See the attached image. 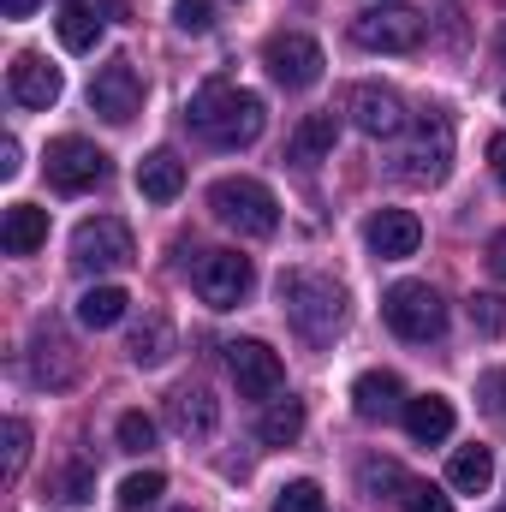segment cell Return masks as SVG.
Instances as JSON below:
<instances>
[{
	"label": "cell",
	"mask_w": 506,
	"mask_h": 512,
	"mask_svg": "<svg viewBox=\"0 0 506 512\" xmlns=\"http://www.w3.org/2000/svg\"><path fill=\"white\" fill-rule=\"evenodd\" d=\"M185 120H191V131L203 143H215V149H251L256 137H262V126H268V108H262L256 90H239L227 78H209V84H197Z\"/></svg>",
	"instance_id": "obj_1"
},
{
	"label": "cell",
	"mask_w": 506,
	"mask_h": 512,
	"mask_svg": "<svg viewBox=\"0 0 506 512\" xmlns=\"http://www.w3.org/2000/svg\"><path fill=\"white\" fill-rule=\"evenodd\" d=\"M280 304H286V322L298 328L304 346H334V334L346 328V292L316 268L280 274Z\"/></svg>",
	"instance_id": "obj_2"
},
{
	"label": "cell",
	"mask_w": 506,
	"mask_h": 512,
	"mask_svg": "<svg viewBox=\"0 0 506 512\" xmlns=\"http://www.w3.org/2000/svg\"><path fill=\"white\" fill-rule=\"evenodd\" d=\"M209 209H215V221H227V227H239L245 239H268L274 227H280V197L262 185V179H215L209 185Z\"/></svg>",
	"instance_id": "obj_3"
},
{
	"label": "cell",
	"mask_w": 506,
	"mask_h": 512,
	"mask_svg": "<svg viewBox=\"0 0 506 512\" xmlns=\"http://www.w3.org/2000/svg\"><path fill=\"white\" fill-rule=\"evenodd\" d=\"M381 316H387V328H393L399 340H411V346H429V340L447 334V298H441L435 286H423V280H399V286H387Z\"/></svg>",
	"instance_id": "obj_4"
},
{
	"label": "cell",
	"mask_w": 506,
	"mask_h": 512,
	"mask_svg": "<svg viewBox=\"0 0 506 512\" xmlns=\"http://www.w3.org/2000/svg\"><path fill=\"white\" fill-rule=\"evenodd\" d=\"M447 173H453V120L441 108H429V114L411 120V137L399 143V179L441 185Z\"/></svg>",
	"instance_id": "obj_5"
},
{
	"label": "cell",
	"mask_w": 506,
	"mask_h": 512,
	"mask_svg": "<svg viewBox=\"0 0 506 512\" xmlns=\"http://www.w3.org/2000/svg\"><path fill=\"white\" fill-rule=\"evenodd\" d=\"M131 256H137V239L120 215H96L72 233V262L84 274H120V268H131Z\"/></svg>",
	"instance_id": "obj_6"
},
{
	"label": "cell",
	"mask_w": 506,
	"mask_h": 512,
	"mask_svg": "<svg viewBox=\"0 0 506 512\" xmlns=\"http://www.w3.org/2000/svg\"><path fill=\"white\" fill-rule=\"evenodd\" d=\"M423 30L429 24L411 6H370V12L352 18V42L370 48V54H417L423 48Z\"/></svg>",
	"instance_id": "obj_7"
},
{
	"label": "cell",
	"mask_w": 506,
	"mask_h": 512,
	"mask_svg": "<svg viewBox=\"0 0 506 512\" xmlns=\"http://www.w3.org/2000/svg\"><path fill=\"white\" fill-rule=\"evenodd\" d=\"M191 286H197V298L209 310H233V304L251 298L256 268H251V256H239V251H203L197 268H191Z\"/></svg>",
	"instance_id": "obj_8"
},
{
	"label": "cell",
	"mask_w": 506,
	"mask_h": 512,
	"mask_svg": "<svg viewBox=\"0 0 506 512\" xmlns=\"http://www.w3.org/2000/svg\"><path fill=\"white\" fill-rule=\"evenodd\" d=\"M108 179V155L90 143V137H54L48 143V185L78 197V191H96Z\"/></svg>",
	"instance_id": "obj_9"
},
{
	"label": "cell",
	"mask_w": 506,
	"mask_h": 512,
	"mask_svg": "<svg viewBox=\"0 0 506 512\" xmlns=\"http://www.w3.org/2000/svg\"><path fill=\"white\" fill-rule=\"evenodd\" d=\"M262 66H268V78L274 84H286V90H310L316 78H322V42L316 36H298V30H286V36H268V48H262Z\"/></svg>",
	"instance_id": "obj_10"
},
{
	"label": "cell",
	"mask_w": 506,
	"mask_h": 512,
	"mask_svg": "<svg viewBox=\"0 0 506 512\" xmlns=\"http://www.w3.org/2000/svg\"><path fill=\"white\" fill-rule=\"evenodd\" d=\"M90 108H96L108 126H131V120H137V108H143V78H137L131 60H108V66L96 72Z\"/></svg>",
	"instance_id": "obj_11"
},
{
	"label": "cell",
	"mask_w": 506,
	"mask_h": 512,
	"mask_svg": "<svg viewBox=\"0 0 506 512\" xmlns=\"http://www.w3.org/2000/svg\"><path fill=\"white\" fill-rule=\"evenodd\" d=\"M227 370H233V382H239L245 399H280V387H286L280 352H268L262 340H233L227 346Z\"/></svg>",
	"instance_id": "obj_12"
},
{
	"label": "cell",
	"mask_w": 506,
	"mask_h": 512,
	"mask_svg": "<svg viewBox=\"0 0 506 512\" xmlns=\"http://www.w3.org/2000/svg\"><path fill=\"white\" fill-rule=\"evenodd\" d=\"M346 114H352V126L364 131V137H399V131L411 126L405 120V102L387 84H352L346 90Z\"/></svg>",
	"instance_id": "obj_13"
},
{
	"label": "cell",
	"mask_w": 506,
	"mask_h": 512,
	"mask_svg": "<svg viewBox=\"0 0 506 512\" xmlns=\"http://www.w3.org/2000/svg\"><path fill=\"white\" fill-rule=\"evenodd\" d=\"M30 376H36V387H54V393L78 382V352L54 322H36V334H30Z\"/></svg>",
	"instance_id": "obj_14"
},
{
	"label": "cell",
	"mask_w": 506,
	"mask_h": 512,
	"mask_svg": "<svg viewBox=\"0 0 506 512\" xmlns=\"http://www.w3.org/2000/svg\"><path fill=\"white\" fill-rule=\"evenodd\" d=\"M364 239H370V251H376L381 262H399V256H417V245H423V221H417L411 209H381V215H370Z\"/></svg>",
	"instance_id": "obj_15"
},
{
	"label": "cell",
	"mask_w": 506,
	"mask_h": 512,
	"mask_svg": "<svg viewBox=\"0 0 506 512\" xmlns=\"http://www.w3.org/2000/svg\"><path fill=\"white\" fill-rule=\"evenodd\" d=\"M6 90H12L18 108H54L60 102V72L42 54H18L12 72H6Z\"/></svg>",
	"instance_id": "obj_16"
},
{
	"label": "cell",
	"mask_w": 506,
	"mask_h": 512,
	"mask_svg": "<svg viewBox=\"0 0 506 512\" xmlns=\"http://www.w3.org/2000/svg\"><path fill=\"white\" fill-rule=\"evenodd\" d=\"M167 423H173L185 441H209L215 423H221V405H215L209 387H173V393H167Z\"/></svg>",
	"instance_id": "obj_17"
},
{
	"label": "cell",
	"mask_w": 506,
	"mask_h": 512,
	"mask_svg": "<svg viewBox=\"0 0 506 512\" xmlns=\"http://www.w3.org/2000/svg\"><path fill=\"white\" fill-rule=\"evenodd\" d=\"M334 137H340V120L334 114H304L292 137H286V161L292 167H322L334 155Z\"/></svg>",
	"instance_id": "obj_18"
},
{
	"label": "cell",
	"mask_w": 506,
	"mask_h": 512,
	"mask_svg": "<svg viewBox=\"0 0 506 512\" xmlns=\"http://www.w3.org/2000/svg\"><path fill=\"white\" fill-rule=\"evenodd\" d=\"M352 411H358L364 423H387V417H405V399H399V376H387V370H364V376L352 382Z\"/></svg>",
	"instance_id": "obj_19"
},
{
	"label": "cell",
	"mask_w": 506,
	"mask_h": 512,
	"mask_svg": "<svg viewBox=\"0 0 506 512\" xmlns=\"http://www.w3.org/2000/svg\"><path fill=\"white\" fill-rule=\"evenodd\" d=\"M405 435H411L417 447H441V441L453 435V399H441V393L405 399Z\"/></svg>",
	"instance_id": "obj_20"
},
{
	"label": "cell",
	"mask_w": 506,
	"mask_h": 512,
	"mask_svg": "<svg viewBox=\"0 0 506 512\" xmlns=\"http://www.w3.org/2000/svg\"><path fill=\"white\" fill-rule=\"evenodd\" d=\"M0 245H6V256L42 251V245H48V209H36V203H12L6 221H0Z\"/></svg>",
	"instance_id": "obj_21"
},
{
	"label": "cell",
	"mask_w": 506,
	"mask_h": 512,
	"mask_svg": "<svg viewBox=\"0 0 506 512\" xmlns=\"http://www.w3.org/2000/svg\"><path fill=\"white\" fill-rule=\"evenodd\" d=\"M137 191H143L149 203H173V197L185 191V161H179L173 149L143 155V161H137Z\"/></svg>",
	"instance_id": "obj_22"
},
{
	"label": "cell",
	"mask_w": 506,
	"mask_h": 512,
	"mask_svg": "<svg viewBox=\"0 0 506 512\" xmlns=\"http://www.w3.org/2000/svg\"><path fill=\"white\" fill-rule=\"evenodd\" d=\"M489 483H495V453H489V447H459L453 465H447V489H459V495H483Z\"/></svg>",
	"instance_id": "obj_23"
},
{
	"label": "cell",
	"mask_w": 506,
	"mask_h": 512,
	"mask_svg": "<svg viewBox=\"0 0 506 512\" xmlns=\"http://www.w3.org/2000/svg\"><path fill=\"white\" fill-rule=\"evenodd\" d=\"M131 364L137 370H155V364H167V352H173V328H167V316H143L137 328H131Z\"/></svg>",
	"instance_id": "obj_24"
},
{
	"label": "cell",
	"mask_w": 506,
	"mask_h": 512,
	"mask_svg": "<svg viewBox=\"0 0 506 512\" xmlns=\"http://www.w3.org/2000/svg\"><path fill=\"white\" fill-rule=\"evenodd\" d=\"M60 42H66L72 54H90V48L102 42V18H96V6L66 0V6H60Z\"/></svg>",
	"instance_id": "obj_25"
},
{
	"label": "cell",
	"mask_w": 506,
	"mask_h": 512,
	"mask_svg": "<svg viewBox=\"0 0 506 512\" xmlns=\"http://www.w3.org/2000/svg\"><path fill=\"white\" fill-rule=\"evenodd\" d=\"M256 435H262L268 447H292V441L304 435V405H298V399H268V411H262Z\"/></svg>",
	"instance_id": "obj_26"
},
{
	"label": "cell",
	"mask_w": 506,
	"mask_h": 512,
	"mask_svg": "<svg viewBox=\"0 0 506 512\" xmlns=\"http://www.w3.org/2000/svg\"><path fill=\"white\" fill-rule=\"evenodd\" d=\"M126 292L120 286H90L84 298H78V322L84 328H114V322H126Z\"/></svg>",
	"instance_id": "obj_27"
},
{
	"label": "cell",
	"mask_w": 506,
	"mask_h": 512,
	"mask_svg": "<svg viewBox=\"0 0 506 512\" xmlns=\"http://www.w3.org/2000/svg\"><path fill=\"white\" fill-rule=\"evenodd\" d=\"M358 489H364L370 501H381V495H387V501H399V495L411 489V477H405L393 459H364V465H358Z\"/></svg>",
	"instance_id": "obj_28"
},
{
	"label": "cell",
	"mask_w": 506,
	"mask_h": 512,
	"mask_svg": "<svg viewBox=\"0 0 506 512\" xmlns=\"http://www.w3.org/2000/svg\"><path fill=\"white\" fill-rule=\"evenodd\" d=\"M161 495H167L161 471H131L126 483H120V512H143V507H155Z\"/></svg>",
	"instance_id": "obj_29"
},
{
	"label": "cell",
	"mask_w": 506,
	"mask_h": 512,
	"mask_svg": "<svg viewBox=\"0 0 506 512\" xmlns=\"http://www.w3.org/2000/svg\"><path fill=\"white\" fill-rule=\"evenodd\" d=\"M274 512H328V495H322L310 477H298V483H286V489L274 495Z\"/></svg>",
	"instance_id": "obj_30"
},
{
	"label": "cell",
	"mask_w": 506,
	"mask_h": 512,
	"mask_svg": "<svg viewBox=\"0 0 506 512\" xmlns=\"http://www.w3.org/2000/svg\"><path fill=\"white\" fill-rule=\"evenodd\" d=\"M24 453H30V423H24V417H6V459H0V477H6V483H18Z\"/></svg>",
	"instance_id": "obj_31"
},
{
	"label": "cell",
	"mask_w": 506,
	"mask_h": 512,
	"mask_svg": "<svg viewBox=\"0 0 506 512\" xmlns=\"http://www.w3.org/2000/svg\"><path fill=\"white\" fill-rule=\"evenodd\" d=\"M90 495H96V471H90V465H66V471H60V483H54V501L84 507Z\"/></svg>",
	"instance_id": "obj_32"
},
{
	"label": "cell",
	"mask_w": 506,
	"mask_h": 512,
	"mask_svg": "<svg viewBox=\"0 0 506 512\" xmlns=\"http://www.w3.org/2000/svg\"><path fill=\"white\" fill-rule=\"evenodd\" d=\"M471 322H477V334H483V340H501V334H506V298L477 292V298H471Z\"/></svg>",
	"instance_id": "obj_33"
},
{
	"label": "cell",
	"mask_w": 506,
	"mask_h": 512,
	"mask_svg": "<svg viewBox=\"0 0 506 512\" xmlns=\"http://www.w3.org/2000/svg\"><path fill=\"white\" fill-rule=\"evenodd\" d=\"M114 435H120V447H126V453H149V447H155V423H149L143 411H126Z\"/></svg>",
	"instance_id": "obj_34"
},
{
	"label": "cell",
	"mask_w": 506,
	"mask_h": 512,
	"mask_svg": "<svg viewBox=\"0 0 506 512\" xmlns=\"http://www.w3.org/2000/svg\"><path fill=\"white\" fill-rule=\"evenodd\" d=\"M173 24H179L185 36H203V30L215 24V6H209V0H173Z\"/></svg>",
	"instance_id": "obj_35"
},
{
	"label": "cell",
	"mask_w": 506,
	"mask_h": 512,
	"mask_svg": "<svg viewBox=\"0 0 506 512\" xmlns=\"http://www.w3.org/2000/svg\"><path fill=\"white\" fill-rule=\"evenodd\" d=\"M399 512H453V501H447L435 483H411V489L399 495Z\"/></svg>",
	"instance_id": "obj_36"
},
{
	"label": "cell",
	"mask_w": 506,
	"mask_h": 512,
	"mask_svg": "<svg viewBox=\"0 0 506 512\" xmlns=\"http://www.w3.org/2000/svg\"><path fill=\"white\" fill-rule=\"evenodd\" d=\"M477 399H483V411H489V417H506V370H483Z\"/></svg>",
	"instance_id": "obj_37"
},
{
	"label": "cell",
	"mask_w": 506,
	"mask_h": 512,
	"mask_svg": "<svg viewBox=\"0 0 506 512\" xmlns=\"http://www.w3.org/2000/svg\"><path fill=\"white\" fill-rule=\"evenodd\" d=\"M18 137H0V179H18Z\"/></svg>",
	"instance_id": "obj_38"
},
{
	"label": "cell",
	"mask_w": 506,
	"mask_h": 512,
	"mask_svg": "<svg viewBox=\"0 0 506 512\" xmlns=\"http://www.w3.org/2000/svg\"><path fill=\"white\" fill-rule=\"evenodd\" d=\"M489 167H495V179L506 185V131H495V137H489Z\"/></svg>",
	"instance_id": "obj_39"
},
{
	"label": "cell",
	"mask_w": 506,
	"mask_h": 512,
	"mask_svg": "<svg viewBox=\"0 0 506 512\" xmlns=\"http://www.w3.org/2000/svg\"><path fill=\"white\" fill-rule=\"evenodd\" d=\"M489 268L506 280V233H495V245H489Z\"/></svg>",
	"instance_id": "obj_40"
},
{
	"label": "cell",
	"mask_w": 506,
	"mask_h": 512,
	"mask_svg": "<svg viewBox=\"0 0 506 512\" xmlns=\"http://www.w3.org/2000/svg\"><path fill=\"white\" fill-rule=\"evenodd\" d=\"M36 6H42V0H0V12H6V18H30Z\"/></svg>",
	"instance_id": "obj_41"
},
{
	"label": "cell",
	"mask_w": 506,
	"mask_h": 512,
	"mask_svg": "<svg viewBox=\"0 0 506 512\" xmlns=\"http://www.w3.org/2000/svg\"><path fill=\"white\" fill-rule=\"evenodd\" d=\"M179 512H191V507H179Z\"/></svg>",
	"instance_id": "obj_42"
},
{
	"label": "cell",
	"mask_w": 506,
	"mask_h": 512,
	"mask_svg": "<svg viewBox=\"0 0 506 512\" xmlns=\"http://www.w3.org/2000/svg\"><path fill=\"white\" fill-rule=\"evenodd\" d=\"M501 512H506V507H501Z\"/></svg>",
	"instance_id": "obj_43"
}]
</instances>
